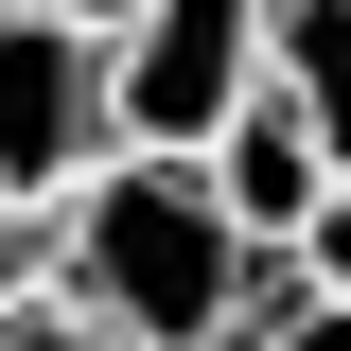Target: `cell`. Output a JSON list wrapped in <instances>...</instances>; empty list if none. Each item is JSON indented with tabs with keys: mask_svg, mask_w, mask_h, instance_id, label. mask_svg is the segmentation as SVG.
Segmentation results:
<instances>
[{
	"mask_svg": "<svg viewBox=\"0 0 351 351\" xmlns=\"http://www.w3.org/2000/svg\"><path fill=\"white\" fill-rule=\"evenodd\" d=\"M53 18H88V36H123V18H141V0H53Z\"/></svg>",
	"mask_w": 351,
	"mask_h": 351,
	"instance_id": "obj_10",
	"label": "cell"
},
{
	"mask_svg": "<svg viewBox=\"0 0 351 351\" xmlns=\"http://www.w3.org/2000/svg\"><path fill=\"white\" fill-rule=\"evenodd\" d=\"M88 158H106V36L53 0H0V193L53 211Z\"/></svg>",
	"mask_w": 351,
	"mask_h": 351,
	"instance_id": "obj_3",
	"label": "cell"
},
{
	"mask_svg": "<svg viewBox=\"0 0 351 351\" xmlns=\"http://www.w3.org/2000/svg\"><path fill=\"white\" fill-rule=\"evenodd\" d=\"M263 351H351V299H334V281H299V316H281Z\"/></svg>",
	"mask_w": 351,
	"mask_h": 351,
	"instance_id": "obj_9",
	"label": "cell"
},
{
	"mask_svg": "<svg viewBox=\"0 0 351 351\" xmlns=\"http://www.w3.org/2000/svg\"><path fill=\"white\" fill-rule=\"evenodd\" d=\"M36 281H53V228H36V211H18V193H0V316L36 299Z\"/></svg>",
	"mask_w": 351,
	"mask_h": 351,
	"instance_id": "obj_8",
	"label": "cell"
},
{
	"mask_svg": "<svg viewBox=\"0 0 351 351\" xmlns=\"http://www.w3.org/2000/svg\"><path fill=\"white\" fill-rule=\"evenodd\" d=\"M193 158H211V193L263 228V246H299V228H316V193H334V141H316L299 106H281V88H246V106H228V123L193 141Z\"/></svg>",
	"mask_w": 351,
	"mask_h": 351,
	"instance_id": "obj_4",
	"label": "cell"
},
{
	"mask_svg": "<svg viewBox=\"0 0 351 351\" xmlns=\"http://www.w3.org/2000/svg\"><path fill=\"white\" fill-rule=\"evenodd\" d=\"M0 351H123V334H106V316H88V299H53V281H36V299L0 316Z\"/></svg>",
	"mask_w": 351,
	"mask_h": 351,
	"instance_id": "obj_6",
	"label": "cell"
},
{
	"mask_svg": "<svg viewBox=\"0 0 351 351\" xmlns=\"http://www.w3.org/2000/svg\"><path fill=\"white\" fill-rule=\"evenodd\" d=\"M53 263H71V299L106 316L123 351H228L263 228L211 193V158H176V141H106V158L53 193Z\"/></svg>",
	"mask_w": 351,
	"mask_h": 351,
	"instance_id": "obj_1",
	"label": "cell"
},
{
	"mask_svg": "<svg viewBox=\"0 0 351 351\" xmlns=\"http://www.w3.org/2000/svg\"><path fill=\"white\" fill-rule=\"evenodd\" d=\"M263 88L351 158V0H263Z\"/></svg>",
	"mask_w": 351,
	"mask_h": 351,
	"instance_id": "obj_5",
	"label": "cell"
},
{
	"mask_svg": "<svg viewBox=\"0 0 351 351\" xmlns=\"http://www.w3.org/2000/svg\"><path fill=\"white\" fill-rule=\"evenodd\" d=\"M263 88V0H141L106 36V141H193Z\"/></svg>",
	"mask_w": 351,
	"mask_h": 351,
	"instance_id": "obj_2",
	"label": "cell"
},
{
	"mask_svg": "<svg viewBox=\"0 0 351 351\" xmlns=\"http://www.w3.org/2000/svg\"><path fill=\"white\" fill-rule=\"evenodd\" d=\"M281 263H299V281H334V299H351V158H334V193H316V228H299V246H281Z\"/></svg>",
	"mask_w": 351,
	"mask_h": 351,
	"instance_id": "obj_7",
	"label": "cell"
}]
</instances>
